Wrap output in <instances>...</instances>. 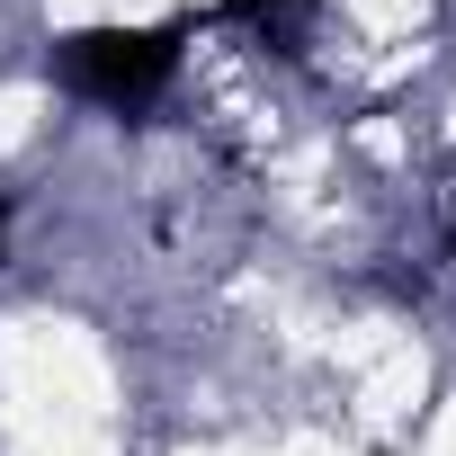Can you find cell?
Returning <instances> with one entry per match:
<instances>
[{
	"label": "cell",
	"mask_w": 456,
	"mask_h": 456,
	"mask_svg": "<svg viewBox=\"0 0 456 456\" xmlns=\"http://www.w3.org/2000/svg\"><path fill=\"white\" fill-rule=\"evenodd\" d=\"M179 45H188V19H161V28H72L54 37V81L99 99V108H152L179 72Z\"/></svg>",
	"instance_id": "cell-1"
},
{
	"label": "cell",
	"mask_w": 456,
	"mask_h": 456,
	"mask_svg": "<svg viewBox=\"0 0 456 456\" xmlns=\"http://www.w3.org/2000/svg\"><path fill=\"white\" fill-rule=\"evenodd\" d=\"M0 260H10V197H0Z\"/></svg>",
	"instance_id": "cell-3"
},
{
	"label": "cell",
	"mask_w": 456,
	"mask_h": 456,
	"mask_svg": "<svg viewBox=\"0 0 456 456\" xmlns=\"http://www.w3.org/2000/svg\"><path fill=\"white\" fill-rule=\"evenodd\" d=\"M305 10H314V0H224V19H251L260 37H287Z\"/></svg>",
	"instance_id": "cell-2"
}]
</instances>
